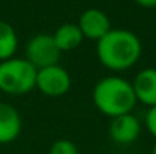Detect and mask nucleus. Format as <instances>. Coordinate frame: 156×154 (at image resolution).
Instances as JSON below:
<instances>
[{
    "instance_id": "f257e3e1",
    "label": "nucleus",
    "mask_w": 156,
    "mask_h": 154,
    "mask_svg": "<svg viewBox=\"0 0 156 154\" xmlns=\"http://www.w3.org/2000/svg\"><path fill=\"white\" fill-rule=\"evenodd\" d=\"M97 57L105 68L124 71L132 68L141 57L143 44L140 38L126 29H111L97 41Z\"/></svg>"
},
{
    "instance_id": "f03ea898",
    "label": "nucleus",
    "mask_w": 156,
    "mask_h": 154,
    "mask_svg": "<svg viewBox=\"0 0 156 154\" xmlns=\"http://www.w3.org/2000/svg\"><path fill=\"white\" fill-rule=\"evenodd\" d=\"M93 101L97 110L109 118L132 113L138 103L132 82L120 76H106L100 79L93 89Z\"/></svg>"
},
{
    "instance_id": "7ed1b4c3",
    "label": "nucleus",
    "mask_w": 156,
    "mask_h": 154,
    "mask_svg": "<svg viewBox=\"0 0 156 154\" xmlns=\"http://www.w3.org/2000/svg\"><path fill=\"white\" fill-rule=\"evenodd\" d=\"M37 68L24 57H11L0 62V92L24 95L35 88Z\"/></svg>"
},
{
    "instance_id": "20e7f679",
    "label": "nucleus",
    "mask_w": 156,
    "mask_h": 154,
    "mask_svg": "<svg viewBox=\"0 0 156 154\" xmlns=\"http://www.w3.org/2000/svg\"><path fill=\"white\" fill-rule=\"evenodd\" d=\"M24 59L30 62L37 70L58 65L61 50L56 47L55 39L52 35L47 33H38L29 39L24 49Z\"/></svg>"
},
{
    "instance_id": "39448f33",
    "label": "nucleus",
    "mask_w": 156,
    "mask_h": 154,
    "mask_svg": "<svg viewBox=\"0 0 156 154\" xmlns=\"http://www.w3.org/2000/svg\"><path fill=\"white\" fill-rule=\"evenodd\" d=\"M35 88L47 97H62L71 88V77L68 71L58 65L37 70Z\"/></svg>"
},
{
    "instance_id": "423d86ee",
    "label": "nucleus",
    "mask_w": 156,
    "mask_h": 154,
    "mask_svg": "<svg viewBox=\"0 0 156 154\" xmlns=\"http://www.w3.org/2000/svg\"><path fill=\"white\" fill-rule=\"evenodd\" d=\"M141 133V122L133 113H124L112 118L109 124V136L118 145L133 144Z\"/></svg>"
},
{
    "instance_id": "0eeeda50",
    "label": "nucleus",
    "mask_w": 156,
    "mask_h": 154,
    "mask_svg": "<svg viewBox=\"0 0 156 154\" xmlns=\"http://www.w3.org/2000/svg\"><path fill=\"white\" fill-rule=\"evenodd\" d=\"M83 38L93 39V41H99L102 39L105 35L111 30V21L108 18V15L100 9H87L80 17H79V23H77Z\"/></svg>"
},
{
    "instance_id": "6e6552de",
    "label": "nucleus",
    "mask_w": 156,
    "mask_h": 154,
    "mask_svg": "<svg viewBox=\"0 0 156 154\" xmlns=\"http://www.w3.org/2000/svg\"><path fill=\"white\" fill-rule=\"evenodd\" d=\"M23 128V121L20 112L8 104L0 101V145L14 142Z\"/></svg>"
},
{
    "instance_id": "1a4fd4ad",
    "label": "nucleus",
    "mask_w": 156,
    "mask_h": 154,
    "mask_svg": "<svg viewBox=\"0 0 156 154\" xmlns=\"http://www.w3.org/2000/svg\"><path fill=\"white\" fill-rule=\"evenodd\" d=\"M136 101L149 107L156 106V68H144L132 80Z\"/></svg>"
},
{
    "instance_id": "9d476101",
    "label": "nucleus",
    "mask_w": 156,
    "mask_h": 154,
    "mask_svg": "<svg viewBox=\"0 0 156 154\" xmlns=\"http://www.w3.org/2000/svg\"><path fill=\"white\" fill-rule=\"evenodd\" d=\"M52 36L55 39L56 47L61 50V53L76 50L83 41V35H82L79 26L71 24V23H65V24L59 26Z\"/></svg>"
},
{
    "instance_id": "9b49d317",
    "label": "nucleus",
    "mask_w": 156,
    "mask_h": 154,
    "mask_svg": "<svg viewBox=\"0 0 156 154\" xmlns=\"http://www.w3.org/2000/svg\"><path fill=\"white\" fill-rule=\"evenodd\" d=\"M17 49H18V36L15 29L9 23L0 21V62L14 57Z\"/></svg>"
},
{
    "instance_id": "f8f14e48",
    "label": "nucleus",
    "mask_w": 156,
    "mask_h": 154,
    "mask_svg": "<svg viewBox=\"0 0 156 154\" xmlns=\"http://www.w3.org/2000/svg\"><path fill=\"white\" fill-rule=\"evenodd\" d=\"M49 154H79V150L74 142L68 139H58L52 144Z\"/></svg>"
},
{
    "instance_id": "ddd939ff",
    "label": "nucleus",
    "mask_w": 156,
    "mask_h": 154,
    "mask_svg": "<svg viewBox=\"0 0 156 154\" xmlns=\"http://www.w3.org/2000/svg\"><path fill=\"white\" fill-rule=\"evenodd\" d=\"M146 127L149 130V133L156 138V106L149 107L147 113H146Z\"/></svg>"
},
{
    "instance_id": "4468645a",
    "label": "nucleus",
    "mask_w": 156,
    "mask_h": 154,
    "mask_svg": "<svg viewBox=\"0 0 156 154\" xmlns=\"http://www.w3.org/2000/svg\"><path fill=\"white\" fill-rule=\"evenodd\" d=\"M143 8H156V0H133Z\"/></svg>"
},
{
    "instance_id": "2eb2a0df",
    "label": "nucleus",
    "mask_w": 156,
    "mask_h": 154,
    "mask_svg": "<svg viewBox=\"0 0 156 154\" xmlns=\"http://www.w3.org/2000/svg\"><path fill=\"white\" fill-rule=\"evenodd\" d=\"M152 154H156V144L153 145V150H152Z\"/></svg>"
}]
</instances>
